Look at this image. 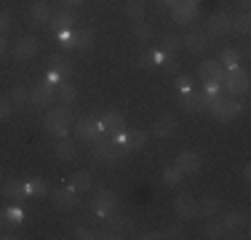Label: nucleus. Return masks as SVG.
<instances>
[{"label": "nucleus", "mask_w": 251, "mask_h": 240, "mask_svg": "<svg viewBox=\"0 0 251 240\" xmlns=\"http://www.w3.org/2000/svg\"><path fill=\"white\" fill-rule=\"evenodd\" d=\"M49 67L56 72V75H62V80H67V77L73 75V62H70L64 53H53V56H49Z\"/></svg>", "instance_id": "nucleus-18"}, {"label": "nucleus", "mask_w": 251, "mask_h": 240, "mask_svg": "<svg viewBox=\"0 0 251 240\" xmlns=\"http://www.w3.org/2000/svg\"><path fill=\"white\" fill-rule=\"evenodd\" d=\"M126 155H128V149L121 147V144H112V142H104L99 147H94V160L101 166H118Z\"/></svg>", "instance_id": "nucleus-2"}, {"label": "nucleus", "mask_w": 251, "mask_h": 240, "mask_svg": "<svg viewBox=\"0 0 251 240\" xmlns=\"http://www.w3.org/2000/svg\"><path fill=\"white\" fill-rule=\"evenodd\" d=\"M182 48H184V43H182L179 35H163V38H160V51L176 53V51H182Z\"/></svg>", "instance_id": "nucleus-32"}, {"label": "nucleus", "mask_w": 251, "mask_h": 240, "mask_svg": "<svg viewBox=\"0 0 251 240\" xmlns=\"http://www.w3.org/2000/svg\"><path fill=\"white\" fill-rule=\"evenodd\" d=\"M0 179H3V171H0Z\"/></svg>", "instance_id": "nucleus-56"}, {"label": "nucleus", "mask_w": 251, "mask_h": 240, "mask_svg": "<svg viewBox=\"0 0 251 240\" xmlns=\"http://www.w3.org/2000/svg\"><path fill=\"white\" fill-rule=\"evenodd\" d=\"M75 155H77V152H75V144L70 142L67 136H64V139L56 144V158H59V160H75Z\"/></svg>", "instance_id": "nucleus-34"}, {"label": "nucleus", "mask_w": 251, "mask_h": 240, "mask_svg": "<svg viewBox=\"0 0 251 240\" xmlns=\"http://www.w3.org/2000/svg\"><path fill=\"white\" fill-rule=\"evenodd\" d=\"M174 131H176V120L171 115H163L158 123L152 125V134L155 136H163V139H166V136H174Z\"/></svg>", "instance_id": "nucleus-26"}, {"label": "nucleus", "mask_w": 251, "mask_h": 240, "mask_svg": "<svg viewBox=\"0 0 251 240\" xmlns=\"http://www.w3.org/2000/svg\"><path fill=\"white\" fill-rule=\"evenodd\" d=\"M8 99H11V104H14V107H22L25 101H29V91L25 86H16V88H11Z\"/></svg>", "instance_id": "nucleus-37"}, {"label": "nucleus", "mask_w": 251, "mask_h": 240, "mask_svg": "<svg viewBox=\"0 0 251 240\" xmlns=\"http://www.w3.org/2000/svg\"><path fill=\"white\" fill-rule=\"evenodd\" d=\"M131 227H134V221L128 219V216H118V214H107V221L104 227H101L99 238H126L131 232Z\"/></svg>", "instance_id": "nucleus-3"}, {"label": "nucleus", "mask_w": 251, "mask_h": 240, "mask_svg": "<svg viewBox=\"0 0 251 240\" xmlns=\"http://www.w3.org/2000/svg\"><path fill=\"white\" fill-rule=\"evenodd\" d=\"M136 67H155V62H152V53H150V51L139 53V56H136Z\"/></svg>", "instance_id": "nucleus-46"}, {"label": "nucleus", "mask_w": 251, "mask_h": 240, "mask_svg": "<svg viewBox=\"0 0 251 240\" xmlns=\"http://www.w3.org/2000/svg\"><path fill=\"white\" fill-rule=\"evenodd\" d=\"M203 238H230V232L225 230V224L219 219H214L203 227Z\"/></svg>", "instance_id": "nucleus-33"}, {"label": "nucleus", "mask_w": 251, "mask_h": 240, "mask_svg": "<svg viewBox=\"0 0 251 240\" xmlns=\"http://www.w3.org/2000/svg\"><path fill=\"white\" fill-rule=\"evenodd\" d=\"M46 3H49V0H46Z\"/></svg>", "instance_id": "nucleus-57"}, {"label": "nucleus", "mask_w": 251, "mask_h": 240, "mask_svg": "<svg viewBox=\"0 0 251 240\" xmlns=\"http://www.w3.org/2000/svg\"><path fill=\"white\" fill-rule=\"evenodd\" d=\"M38 53V40L35 38H19V43L14 48V56L16 59H35Z\"/></svg>", "instance_id": "nucleus-21"}, {"label": "nucleus", "mask_w": 251, "mask_h": 240, "mask_svg": "<svg viewBox=\"0 0 251 240\" xmlns=\"http://www.w3.org/2000/svg\"><path fill=\"white\" fill-rule=\"evenodd\" d=\"M182 43H184V48H187L190 53H203L208 48V35L198 32V29H190V32L182 38Z\"/></svg>", "instance_id": "nucleus-15"}, {"label": "nucleus", "mask_w": 251, "mask_h": 240, "mask_svg": "<svg viewBox=\"0 0 251 240\" xmlns=\"http://www.w3.org/2000/svg\"><path fill=\"white\" fill-rule=\"evenodd\" d=\"M53 96H56V86H51L49 80H40L38 86L29 91V101H32L35 107H51Z\"/></svg>", "instance_id": "nucleus-9"}, {"label": "nucleus", "mask_w": 251, "mask_h": 240, "mask_svg": "<svg viewBox=\"0 0 251 240\" xmlns=\"http://www.w3.org/2000/svg\"><path fill=\"white\" fill-rule=\"evenodd\" d=\"M5 53V35H0V56Z\"/></svg>", "instance_id": "nucleus-53"}, {"label": "nucleus", "mask_w": 251, "mask_h": 240, "mask_svg": "<svg viewBox=\"0 0 251 240\" xmlns=\"http://www.w3.org/2000/svg\"><path fill=\"white\" fill-rule=\"evenodd\" d=\"M230 24H232V16L225 14V11H219V14H214L211 19L206 22V29H208V38H225V35H230Z\"/></svg>", "instance_id": "nucleus-10"}, {"label": "nucleus", "mask_w": 251, "mask_h": 240, "mask_svg": "<svg viewBox=\"0 0 251 240\" xmlns=\"http://www.w3.org/2000/svg\"><path fill=\"white\" fill-rule=\"evenodd\" d=\"M176 168L182 173H201V168H203V160H201V155H195V152H179V158H176Z\"/></svg>", "instance_id": "nucleus-16"}, {"label": "nucleus", "mask_w": 251, "mask_h": 240, "mask_svg": "<svg viewBox=\"0 0 251 240\" xmlns=\"http://www.w3.org/2000/svg\"><path fill=\"white\" fill-rule=\"evenodd\" d=\"M222 88H225V91L230 94V96H241V94H246V91H249V72H246V70H241V67L227 70V77H225Z\"/></svg>", "instance_id": "nucleus-6"}, {"label": "nucleus", "mask_w": 251, "mask_h": 240, "mask_svg": "<svg viewBox=\"0 0 251 240\" xmlns=\"http://www.w3.org/2000/svg\"><path fill=\"white\" fill-rule=\"evenodd\" d=\"M11 112H14V104H11V99H0V118H8Z\"/></svg>", "instance_id": "nucleus-49"}, {"label": "nucleus", "mask_w": 251, "mask_h": 240, "mask_svg": "<svg viewBox=\"0 0 251 240\" xmlns=\"http://www.w3.org/2000/svg\"><path fill=\"white\" fill-rule=\"evenodd\" d=\"M249 3H251V0H241V5H243V11H246V8H249Z\"/></svg>", "instance_id": "nucleus-55"}, {"label": "nucleus", "mask_w": 251, "mask_h": 240, "mask_svg": "<svg viewBox=\"0 0 251 240\" xmlns=\"http://www.w3.org/2000/svg\"><path fill=\"white\" fill-rule=\"evenodd\" d=\"M241 51H235V48H222V53H219V59L217 62L222 64L225 70H235L238 64H241Z\"/></svg>", "instance_id": "nucleus-27"}, {"label": "nucleus", "mask_w": 251, "mask_h": 240, "mask_svg": "<svg viewBox=\"0 0 251 240\" xmlns=\"http://www.w3.org/2000/svg\"><path fill=\"white\" fill-rule=\"evenodd\" d=\"M193 86H195V83H193V77H190V75H179L176 77V88H179V91H193Z\"/></svg>", "instance_id": "nucleus-45"}, {"label": "nucleus", "mask_w": 251, "mask_h": 240, "mask_svg": "<svg viewBox=\"0 0 251 240\" xmlns=\"http://www.w3.org/2000/svg\"><path fill=\"white\" fill-rule=\"evenodd\" d=\"M46 80H49L51 86H59V83H62V75H56V72L51 70V72H49V77H46Z\"/></svg>", "instance_id": "nucleus-50"}, {"label": "nucleus", "mask_w": 251, "mask_h": 240, "mask_svg": "<svg viewBox=\"0 0 251 240\" xmlns=\"http://www.w3.org/2000/svg\"><path fill=\"white\" fill-rule=\"evenodd\" d=\"M163 238H174V240H179V238H187V235H184V230H182L179 224H169V227L163 230Z\"/></svg>", "instance_id": "nucleus-44"}, {"label": "nucleus", "mask_w": 251, "mask_h": 240, "mask_svg": "<svg viewBox=\"0 0 251 240\" xmlns=\"http://www.w3.org/2000/svg\"><path fill=\"white\" fill-rule=\"evenodd\" d=\"M49 24L56 32H62V29H73V24H75V14L70 8H59V11H53L51 14V19Z\"/></svg>", "instance_id": "nucleus-17"}, {"label": "nucleus", "mask_w": 251, "mask_h": 240, "mask_svg": "<svg viewBox=\"0 0 251 240\" xmlns=\"http://www.w3.org/2000/svg\"><path fill=\"white\" fill-rule=\"evenodd\" d=\"M134 35H136V40H150V38H152V24L136 22V24H134Z\"/></svg>", "instance_id": "nucleus-39"}, {"label": "nucleus", "mask_w": 251, "mask_h": 240, "mask_svg": "<svg viewBox=\"0 0 251 240\" xmlns=\"http://www.w3.org/2000/svg\"><path fill=\"white\" fill-rule=\"evenodd\" d=\"M163 182L169 184V187H176V184L182 182V171H179L176 166L174 168H166V171H163Z\"/></svg>", "instance_id": "nucleus-40"}, {"label": "nucleus", "mask_w": 251, "mask_h": 240, "mask_svg": "<svg viewBox=\"0 0 251 240\" xmlns=\"http://www.w3.org/2000/svg\"><path fill=\"white\" fill-rule=\"evenodd\" d=\"M225 224V230L230 232V238H246V227H249V219H246V214H241V211H227L222 214V219H219Z\"/></svg>", "instance_id": "nucleus-8"}, {"label": "nucleus", "mask_w": 251, "mask_h": 240, "mask_svg": "<svg viewBox=\"0 0 251 240\" xmlns=\"http://www.w3.org/2000/svg\"><path fill=\"white\" fill-rule=\"evenodd\" d=\"M174 214L179 216V219H195V216H198V200H195L190 192L176 195V200H174Z\"/></svg>", "instance_id": "nucleus-11"}, {"label": "nucleus", "mask_w": 251, "mask_h": 240, "mask_svg": "<svg viewBox=\"0 0 251 240\" xmlns=\"http://www.w3.org/2000/svg\"><path fill=\"white\" fill-rule=\"evenodd\" d=\"M158 5H163V8H174V5L179 3V0H155Z\"/></svg>", "instance_id": "nucleus-51"}, {"label": "nucleus", "mask_w": 251, "mask_h": 240, "mask_svg": "<svg viewBox=\"0 0 251 240\" xmlns=\"http://www.w3.org/2000/svg\"><path fill=\"white\" fill-rule=\"evenodd\" d=\"M51 200L53 206L59 208V211H73V208H77V192L75 190H56L51 192Z\"/></svg>", "instance_id": "nucleus-14"}, {"label": "nucleus", "mask_w": 251, "mask_h": 240, "mask_svg": "<svg viewBox=\"0 0 251 240\" xmlns=\"http://www.w3.org/2000/svg\"><path fill=\"white\" fill-rule=\"evenodd\" d=\"M249 29H251L249 14L235 16V19H232V24H230V32H235V35H249Z\"/></svg>", "instance_id": "nucleus-36"}, {"label": "nucleus", "mask_w": 251, "mask_h": 240, "mask_svg": "<svg viewBox=\"0 0 251 240\" xmlns=\"http://www.w3.org/2000/svg\"><path fill=\"white\" fill-rule=\"evenodd\" d=\"M101 128L107 131V134H118V131H126V118L121 112H107L104 118H101Z\"/></svg>", "instance_id": "nucleus-22"}, {"label": "nucleus", "mask_w": 251, "mask_h": 240, "mask_svg": "<svg viewBox=\"0 0 251 240\" xmlns=\"http://www.w3.org/2000/svg\"><path fill=\"white\" fill-rule=\"evenodd\" d=\"M219 211H222V200L219 197L206 195L203 200H198V216H211L214 219V214H219Z\"/></svg>", "instance_id": "nucleus-23"}, {"label": "nucleus", "mask_w": 251, "mask_h": 240, "mask_svg": "<svg viewBox=\"0 0 251 240\" xmlns=\"http://www.w3.org/2000/svg\"><path fill=\"white\" fill-rule=\"evenodd\" d=\"M16 221H11L8 219V214H0V238L3 240H14V238H19L16 235Z\"/></svg>", "instance_id": "nucleus-31"}, {"label": "nucleus", "mask_w": 251, "mask_h": 240, "mask_svg": "<svg viewBox=\"0 0 251 240\" xmlns=\"http://www.w3.org/2000/svg\"><path fill=\"white\" fill-rule=\"evenodd\" d=\"M75 125V115L70 110V104H62V107H53V110L46 112V131L56 139H64L67 131Z\"/></svg>", "instance_id": "nucleus-1"}, {"label": "nucleus", "mask_w": 251, "mask_h": 240, "mask_svg": "<svg viewBox=\"0 0 251 240\" xmlns=\"http://www.w3.org/2000/svg\"><path fill=\"white\" fill-rule=\"evenodd\" d=\"M51 19V8L46 0H38V3L29 8V24H35V27H40V24H46Z\"/></svg>", "instance_id": "nucleus-19"}, {"label": "nucleus", "mask_w": 251, "mask_h": 240, "mask_svg": "<svg viewBox=\"0 0 251 240\" xmlns=\"http://www.w3.org/2000/svg\"><path fill=\"white\" fill-rule=\"evenodd\" d=\"M77 48L80 51H91L94 48V29H80L77 32Z\"/></svg>", "instance_id": "nucleus-38"}, {"label": "nucleus", "mask_w": 251, "mask_h": 240, "mask_svg": "<svg viewBox=\"0 0 251 240\" xmlns=\"http://www.w3.org/2000/svg\"><path fill=\"white\" fill-rule=\"evenodd\" d=\"M73 128H75V136H77V142H86V144L91 142L94 136L99 134V131H104V128H101V120H99V118H94V115L77 118Z\"/></svg>", "instance_id": "nucleus-7"}, {"label": "nucleus", "mask_w": 251, "mask_h": 240, "mask_svg": "<svg viewBox=\"0 0 251 240\" xmlns=\"http://www.w3.org/2000/svg\"><path fill=\"white\" fill-rule=\"evenodd\" d=\"M145 8H147V0H126V16L134 22L145 19Z\"/></svg>", "instance_id": "nucleus-28"}, {"label": "nucleus", "mask_w": 251, "mask_h": 240, "mask_svg": "<svg viewBox=\"0 0 251 240\" xmlns=\"http://www.w3.org/2000/svg\"><path fill=\"white\" fill-rule=\"evenodd\" d=\"M11 29V14L8 11H0V35H5Z\"/></svg>", "instance_id": "nucleus-47"}, {"label": "nucleus", "mask_w": 251, "mask_h": 240, "mask_svg": "<svg viewBox=\"0 0 251 240\" xmlns=\"http://www.w3.org/2000/svg\"><path fill=\"white\" fill-rule=\"evenodd\" d=\"M160 67H163L166 72H176V70H179V59L174 56V53H166V51H163V59H160Z\"/></svg>", "instance_id": "nucleus-41"}, {"label": "nucleus", "mask_w": 251, "mask_h": 240, "mask_svg": "<svg viewBox=\"0 0 251 240\" xmlns=\"http://www.w3.org/2000/svg\"><path fill=\"white\" fill-rule=\"evenodd\" d=\"M182 3H190V5H198L201 0H182Z\"/></svg>", "instance_id": "nucleus-54"}, {"label": "nucleus", "mask_w": 251, "mask_h": 240, "mask_svg": "<svg viewBox=\"0 0 251 240\" xmlns=\"http://www.w3.org/2000/svg\"><path fill=\"white\" fill-rule=\"evenodd\" d=\"M171 16H174V22L179 24V27H187V24H193V19L198 16V5H190V3H179L171 8Z\"/></svg>", "instance_id": "nucleus-13"}, {"label": "nucleus", "mask_w": 251, "mask_h": 240, "mask_svg": "<svg viewBox=\"0 0 251 240\" xmlns=\"http://www.w3.org/2000/svg\"><path fill=\"white\" fill-rule=\"evenodd\" d=\"M3 195L8 197V200L22 203L27 197V190H25V184H22L19 179H8V182H3Z\"/></svg>", "instance_id": "nucleus-20"}, {"label": "nucleus", "mask_w": 251, "mask_h": 240, "mask_svg": "<svg viewBox=\"0 0 251 240\" xmlns=\"http://www.w3.org/2000/svg\"><path fill=\"white\" fill-rule=\"evenodd\" d=\"M62 3H64V8H77L83 0H62Z\"/></svg>", "instance_id": "nucleus-52"}, {"label": "nucleus", "mask_w": 251, "mask_h": 240, "mask_svg": "<svg viewBox=\"0 0 251 240\" xmlns=\"http://www.w3.org/2000/svg\"><path fill=\"white\" fill-rule=\"evenodd\" d=\"M8 219L11 221H16V224H22V221H25V211H22V208H8Z\"/></svg>", "instance_id": "nucleus-48"}, {"label": "nucleus", "mask_w": 251, "mask_h": 240, "mask_svg": "<svg viewBox=\"0 0 251 240\" xmlns=\"http://www.w3.org/2000/svg\"><path fill=\"white\" fill-rule=\"evenodd\" d=\"M203 94H206L208 99H219V96H222V83L208 80V83H206V88H203Z\"/></svg>", "instance_id": "nucleus-42"}, {"label": "nucleus", "mask_w": 251, "mask_h": 240, "mask_svg": "<svg viewBox=\"0 0 251 240\" xmlns=\"http://www.w3.org/2000/svg\"><path fill=\"white\" fill-rule=\"evenodd\" d=\"M25 190H27V197H43L46 192H49V184H46L43 179H29L25 184Z\"/></svg>", "instance_id": "nucleus-35"}, {"label": "nucleus", "mask_w": 251, "mask_h": 240, "mask_svg": "<svg viewBox=\"0 0 251 240\" xmlns=\"http://www.w3.org/2000/svg\"><path fill=\"white\" fill-rule=\"evenodd\" d=\"M208 112H211L219 123H230V120H235V115L241 112V104L235 101V96H230V99H222V96H219V99H211Z\"/></svg>", "instance_id": "nucleus-4"}, {"label": "nucleus", "mask_w": 251, "mask_h": 240, "mask_svg": "<svg viewBox=\"0 0 251 240\" xmlns=\"http://www.w3.org/2000/svg\"><path fill=\"white\" fill-rule=\"evenodd\" d=\"M67 187H70V190H75V192H91L94 182H91V176H88L86 171H77V173H73V176H70Z\"/></svg>", "instance_id": "nucleus-24"}, {"label": "nucleus", "mask_w": 251, "mask_h": 240, "mask_svg": "<svg viewBox=\"0 0 251 240\" xmlns=\"http://www.w3.org/2000/svg\"><path fill=\"white\" fill-rule=\"evenodd\" d=\"M145 144H147V134H145V131H126L123 147L128 149V152H136V149H142Z\"/></svg>", "instance_id": "nucleus-25"}, {"label": "nucleus", "mask_w": 251, "mask_h": 240, "mask_svg": "<svg viewBox=\"0 0 251 240\" xmlns=\"http://www.w3.org/2000/svg\"><path fill=\"white\" fill-rule=\"evenodd\" d=\"M198 77L203 83H208V80H217V83H225V77H227V70L222 67L219 62H203L201 67H198Z\"/></svg>", "instance_id": "nucleus-12"}, {"label": "nucleus", "mask_w": 251, "mask_h": 240, "mask_svg": "<svg viewBox=\"0 0 251 240\" xmlns=\"http://www.w3.org/2000/svg\"><path fill=\"white\" fill-rule=\"evenodd\" d=\"M208 104H211V99H208L203 91H193V94H190V112H206Z\"/></svg>", "instance_id": "nucleus-30"}, {"label": "nucleus", "mask_w": 251, "mask_h": 240, "mask_svg": "<svg viewBox=\"0 0 251 240\" xmlns=\"http://www.w3.org/2000/svg\"><path fill=\"white\" fill-rule=\"evenodd\" d=\"M56 96H59L62 104H73V101L77 99V88L70 86L67 80H62V83H59V88H56Z\"/></svg>", "instance_id": "nucleus-29"}, {"label": "nucleus", "mask_w": 251, "mask_h": 240, "mask_svg": "<svg viewBox=\"0 0 251 240\" xmlns=\"http://www.w3.org/2000/svg\"><path fill=\"white\" fill-rule=\"evenodd\" d=\"M73 238H77V240H91V238H99V235L94 230H88V227H75Z\"/></svg>", "instance_id": "nucleus-43"}, {"label": "nucleus", "mask_w": 251, "mask_h": 240, "mask_svg": "<svg viewBox=\"0 0 251 240\" xmlns=\"http://www.w3.org/2000/svg\"><path fill=\"white\" fill-rule=\"evenodd\" d=\"M118 203H121V197H118L115 190H97L94 192V214H97L99 219H104L107 214L115 211Z\"/></svg>", "instance_id": "nucleus-5"}]
</instances>
